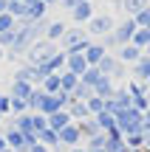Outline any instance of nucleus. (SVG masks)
<instances>
[{"mask_svg":"<svg viewBox=\"0 0 150 152\" xmlns=\"http://www.w3.org/2000/svg\"><path fill=\"white\" fill-rule=\"evenodd\" d=\"M9 99H11V96H9ZM11 113H14V115L28 113V102H26V99H11Z\"/></svg>","mask_w":150,"mask_h":152,"instance_id":"28","label":"nucleus"},{"mask_svg":"<svg viewBox=\"0 0 150 152\" xmlns=\"http://www.w3.org/2000/svg\"><path fill=\"white\" fill-rule=\"evenodd\" d=\"M60 79H62V90H65V93H74V87L79 85V76H77V73H71V71H62V73H60Z\"/></svg>","mask_w":150,"mask_h":152,"instance_id":"22","label":"nucleus"},{"mask_svg":"<svg viewBox=\"0 0 150 152\" xmlns=\"http://www.w3.org/2000/svg\"><path fill=\"white\" fill-rule=\"evenodd\" d=\"M125 144H128V149H142V147H145V144H142V132L125 135Z\"/></svg>","mask_w":150,"mask_h":152,"instance_id":"31","label":"nucleus"},{"mask_svg":"<svg viewBox=\"0 0 150 152\" xmlns=\"http://www.w3.org/2000/svg\"><path fill=\"white\" fill-rule=\"evenodd\" d=\"M43 99H45V90H43V87H34L31 96H28V113H37L40 104H43Z\"/></svg>","mask_w":150,"mask_h":152,"instance_id":"20","label":"nucleus"},{"mask_svg":"<svg viewBox=\"0 0 150 152\" xmlns=\"http://www.w3.org/2000/svg\"><path fill=\"white\" fill-rule=\"evenodd\" d=\"M3 149H9V144H6V135H3V130H0V152Z\"/></svg>","mask_w":150,"mask_h":152,"instance_id":"37","label":"nucleus"},{"mask_svg":"<svg viewBox=\"0 0 150 152\" xmlns=\"http://www.w3.org/2000/svg\"><path fill=\"white\" fill-rule=\"evenodd\" d=\"M54 54H57L54 42H51V39H45V42H37V45H31L26 56H28V65L40 68V65H45V62H48V59H51Z\"/></svg>","mask_w":150,"mask_h":152,"instance_id":"2","label":"nucleus"},{"mask_svg":"<svg viewBox=\"0 0 150 152\" xmlns=\"http://www.w3.org/2000/svg\"><path fill=\"white\" fill-rule=\"evenodd\" d=\"M116 68H119V59H116V56H111V54H105L99 59V65H96V71H99L102 76H113V73H116Z\"/></svg>","mask_w":150,"mask_h":152,"instance_id":"15","label":"nucleus"},{"mask_svg":"<svg viewBox=\"0 0 150 152\" xmlns=\"http://www.w3.org/2000/svg\"><path fill=\"white\" fill-rule=\"evenodd\" d=\"M130 45H136V48H147V45H150V28H136Z\"/></svg>","mask_w":150,"mask_h":152,"instance_id":"21","label":"nucleus"},{"mask_svg":"<svg viewBox=\"0 0 150 152\" xmlns=\"http://www.w3.org/2000/svg\"><path fill=\"white\" fill-rule=\"evenodd\" d=\"M142 144L150 149V130H142Z\"/></svg>","mask_w":150,"mask_h":152,"instance_id":"36","label":"nucleus"},{"mask_svg":"<svg viewBox=\"0 0 150 152\" xmlns=\"http://www.w3.org/2000/svg\"><path fill=\"white\" fill-rule=\"evenodd\" d=\"M94 121H96V127H99L102 132L116 130V115H111L108 110H105V113H99V115H94Z\"/></svg>","mask_w":150,"mask_h":152,"instance_id":"17","label":"nucleus"},{"mask_svg":"<svg viewBox=\"0 0 150 152\" xmlns=\"http://www.w3.org/2000/svg\"><path fill=\"white\" fill-rule=\"evenodd\" d=\"M3 135H6V144H9V149H14V152H26V135H23L17 127H6L3 130Z\"/></svg>","mask_w":150,"mask_h":152,"instance_id":"4","label":"nucleus"},{"mask_svg":"<svg viewBox=\"0 0 150 152\" xmlns=\"http://www.w3.org/2000/svg\"><path fill=\"white\" fill-rule=\"evenodd\" d=\"M0 99H3V93H0Z\"/></svg>","mask_w":150,"mask_h":152,"instance_id":"47","label":"nucleus"},{"mask_svg":"<svg viewBox=\"0 0 150 152\" xmlns=\"http://www.w3.org/2000/svg\"><path fill=\"white\" fill-rule=\"evenodd\" d=\"M128 9H130V11H136V14H139V11L145 9V0H128Z\"/></svg>","mask_w":150,"mask_h":152,"instance_id":"34","label":"nucleus"},{"mask_svg":"<svg viewBox=\"0 0 150 152\" xmlns=\"http://www.w3.org/2000/svg\"><path fill=\"white\" fill-rule=\"evenodd\" d=\"M0 59H6V51H3V48H0Z\"/></svg>","mask_w":150,"mask_h":152,"instance_id":"41","label":"nucleus"},{"mask_svg":"<svg viewBox=\"0 0 150 152\" xmlns=\"http://www.w3.org/2000/svg\"><path fill=\"white\" fill-rule=\"evenodd\" d=\"M142 56H145V54H142V48H136V45L128 42V45L119 48V56H116V59H119V62H130V65H133V62H139Z\"/></svg>","mask_w":150,"mask_h":152,"instance_id":"9","label":"nucleus"},{"mask_svg":"<svg viewBox=\"0 0 150 152\" xmlns=\"http://www.w3.org/2000/svg\"><path fill=\"white\" fill-rule=\"evenodd\" d=\"M68 124H71L68 110H60V113H51L48 115V130H54V132H60L62 127H68Z\"/></svg>","mask_w":150,"mask_h":152,"instance_id":"13","label":"nucleus"},{"mask_svg":"<svg viewBox=\"0 0 150 152\" xmlns=\"http://www.w3.org/2000/svg\"><path fill=\"white\" fill-rule=\"evenodd\" d=\"M88 152H105V149H88Z\"/></svg>","mask_w":150,"mask_h":152,"instance_id":"43","label":"nucleus"},{"mask_svg":"<svg viewBox=\"0 0 150 152\" xmlns=\"http://www.w3.org/2000/svg\"><path fill=\"white\" fill-rule=\"evenodd\" d=\"M11 26H14V20H11L9 14H0V34H3V31H11Z\"/></svg>","mask_w":150,"mask_h":152,"instance_id":"33","label":"nucleus"},{"mask_svg":"<svg viewBox=\"0 0 150 152\" xmlns=\"http://www.w3.org/2000/svg\"><path fill=\"white\" fill-rule=\"evenodd\" d=\"M133 79L136 82H147L150 79V56H142L139 62H133Z\"/></svg>","mask_w":150,"mask_h":152,"instance_id":"12","label":"nucleus"},{"mask_svg":"<svg viewBox=\"0 0 150 152\" xmlns=\"http://www.w3.org/2000/svg\"><path fill=\"white\" fill-rule=\"evenodd\" d=\"M99 79H102V73L96 71V68H88V71H85L82 76H79V82H85V85H91V87H94Z\"/></svg>","mask_w":150,"mask_h":152,"instance_id":"26","label":"nucleus"},{"mask_svg":"<svg viewBox=\"0 0 150 152\" xmlns=\"http://www.w3.org/2000/svg\"><path fill=\"white\" fill-rule=\"evenodd\" d=\"M105 152H130V149H128V144H125V135H122L119 130H111V132H108Z\"/></svg>","mask_w":150,"mask_h":152,"instance_id":"8","label":"nucleus"},{"mask_svg":"<svg viewBox=\"0 0 150 152\" xmlns=\"http://www.w3.org/2000/svg\"><path fill=\"white\" fill-rule=\"evenodd\" d=\"M116 130L122 132V135H133V132H142V130H145V113H139L136 107L119 110V113H116Z\"/></svg>","mask_w":150,"mask_h":152,"instance_id":"1","label":"nucleus"},{"mask_svg":"<svg viewBox=\"0 0 150 152\" xmlns=\"http://www.w3.org/2000/svg\"><path fill=\"white\" fill-rule=\"evenodd\" d=\"M45 37H48V39H60V37H65V26H62V23H54V26L45 31Z\"/></svg>","mask_w":150,"mask_h":152,"instance_id":"29","label":"nucleus"},{"mask_svg":"<svg viewBox=\"0 0 150 152\" xmlns=\"http://www.w3.org/2000/svg\"><path fill=\"white\" fill-rule=\"evenodd\" d=\"M37 138H40V144H43V147H48L51 152H65V149L60 147V132L48 130V127H45L43 132H37Z\"/></svg>","mask_w":150,"mask_h":152,"instance_id":"7","label":"nucleus"},{"mask_svg":"<svg viewBox=\"0 0 150 152\" xmlns=\"http://www.w3.org/2000/svg\"><path fill=\"white\" fill-rule=\"evenodd\" d=\"M88 68H91V65L85 62V54H65V71H71V73L82 76Z\"/></svg>","mask_w":150,"mask_h":152,"instance_id":"5","label":"nucleus"},{"mask_svg":"<svg viewBox=\"0 0 150 152\" xmlns=\"http://www.w3.org/2000/svg\"><path fill=\"white\" fill-rule=\"evenodd\" d=\"M111 28H113L111 17H96V20H91V34H108Z\"/></svg>","mask_w":150,"mask_h":152,"instance_id":"19","label":"nucleus"},{"mask_svg":"<svg viewBox=\"0 0 150 152\" xmlns=\"http://www.w3.org/2000/svg\"><path fill=\"white\" fill-rule=\"evenodd\" d=\"M65 152H88L85 147H71V149H65Z\"/></svg>","mask_w":150,"mask_h":152,"instance_id":"39","label":"nucleus"},{"mask_svg":"<svg viewBox=\"0 0 150 152\" xmlns=\"http://www.w3.org/2000/svg\"><path fill=\"white\" fill-rule=\"evenodd\" d=\"M116 87H119V85L111 79V76H102V79L94 85V96H99V99H105V102H108V99L116 93Z\"/></svg>","mask_w":150,"mask_h":152,"instance_id":"6","label":"nucleus"},{"mask_svg":"<svg viewBox=\"0 0 150 152\" xmlns=\"http://www.w3.org/2000/svg\"><path fill=\"white\" fill-rule=\"evenodd\" d=\"M26 152H51V149H48V147H43V144L37 141V144H34V147H28Z\"/></svg>","mask_w":150,"mask_h":152,"instance_id":"35","label":"nucleus"},{"mask_svg":"<svg viewBox=\"0 0 150 152\" xmlns=\"http://www.w3.org/2000/svg\"><path fill=\"white\" fill-rule=\"evenodd\" d=\"M147 85H150V79H147Z\"/></svg>","mask_w":150,"mask_h":152,"instance_id":"48","label":"nucleus"},{"mask_svg":"<svg viewBox=\"0 0 150 152\" xmlns=\"http://www.w3.org/2000/svg\"><path fill=\"white\" fill-rule=\"evenodd\" d=\"M77 127H79V135H82V141H88V138H94L96 132H102L99 127H96L94 115H91V118H85V121H77Z\"/></svg>","mask_w":150,"mask_h":152,"instance_id":"16","label":"nucleus"},{"mask_svg":"<svg viewBox=\"0 0 150 152\" xmlns=\"http://www.w3.org/2000/svg\"><path fill=\"white\" fill-rule=\"evenodd\" d=\"M145 56H150V45H147V48H145Z\"/></svg>","mask_w":150,"mask_h":152,"instance_id":"42","label":"nucleus"},{"mask_svg":"<svg viewBox=\"0 0 150 152\" xmlns=\"http://www.w3.org/2000/svg\"><path fill=\"white\" fill-rule=\"evenodd\" d=\"M45 127H48V118H45L43 113H31V130L34 132H43Z\"/></svg>","mask_w":150,"mask_h":152,"instance_id":"27","label":"nucleus"},{"mask_svg":"<svg viewBox=\"0 0 150 152\" xmlns=\"http://www.w3.org/2000/svg\"><path fill=\"white\" fill-rule=\"evenodd\" d=\"M74 99H77V102H88L91 96H94V87L91 85H85V82H79L77 87H74V93H71Z\"/></svg>","mask_w":150,"mask_h":152,"instance_id":"23","label":"nucleus"},{"mask_svg":"<svg viewBox=\"0 0 150 152\" xmlns=\"http://www.w3.org/2000/svg\"><path fill=\"white\" fill-rule=\"evenodd\" d=\"M3 124H6V115H3V113H0V127H3Z\"/></svg>","mask_w":150,"mask_h":152,"instance_id":"40","label":"nucleus"},{"mask_svg":"<svg viewBox=\"0 0 150 152\" xmlns=\"http://www.w3.org/2000/svg\"><path fill=\"white\" fill-rule=\"evenodd\" d=\"M145 152H150V149H147V147H145Z\"/></svg>","mask_w":150,"mask_h":152,"instance_id":"46","label":"nucleus"},{"mask_svg":"<svg viewBox=\"0 0 150 152\" xmlns=\"http://www.w3.org/2000/svg\"><path fill=\"white\" fill-rule=\"evenodd\" d=\"M65 110H68V115H71V121H85V118H91L88 104H85V102H77V99H74Z\"/></svg>","mask_w":150,"mask_h":152,"instance_id":"10","label":"nucleus"},{"mask_svg":"<svg viewBox=\"0 0 150 152\" xmlns=\"http://www.w3.org/2000/svg\"><path fill=\"white\" fill-rule=\"evenodd\" d=\"M40 87H43V90L48 93V96L60 93V90H62V79H60V73H51V76H45V82H43Z\"/></svg>","mask_w":150,"mask_h":152,"instance_id":"18","label":"nucleus"},{"mask_svg":"<svg viewBox=\"0 0 150 152\" xmlns=\"http://www.w3.org/2000/svg\"><path fill=\"white\" fill-rule=\"evenodd\" d=\"M105 54H108V51H105V45H102V42L88 45V48H85V62H88L91 68H96V65H99V59H102Z\"/></svg>","mask_w":150,"mask_h":152,"instance_id":"11","label":"nucleus"},{"mask_svg":"<svg viewBox=\"0 0 150 152\" xmlns=\"http://www.w3.org/2000/svg\"><path fill=\"white\" fill-rule=\"evenodd\" d=\"M105 144H108V132H96L94 138L85 141V149H105Z\"/></svg>","mask_w":150,"mask_h":152,"instance_id":"24","label":"nucleus"},{"mask_svg":"<svg viewBox=\"0 0 150 152\" xmlns=\"http://www.w3.org/2000/svg\"><path fill=\"white\" fill-rule=\"evenodd\" d=\"M145 130H150V107L145 110Z\"/></svg>","mask_w":150,"mask_h":152,"instance_id":"38","label":"nucleus"},{"mask_svg":"<svg viewBox=\"0 0 150 152\" xmlns=\"http://www.w3.org/2000/svg\"><path fill=\"white\" fill-rule=\"evenodd\" d=\"M74 17H77V20H88L91 17V6L88 3H77L74 6Z\"/></svg>","mask_w":150,"mask_h":152,"instance_id":"30","label":"nucleus"},{"mask_svg":"<svg viewBox=\"0 0 150 152\" xmlns=\"http://www.w3.org/2000/svg\"><path fill=\"white\" fill-rule=\"evenodd\" d=\"M79 141H82V135H79V127H77V121H71L68 127H62V130H60V147H62V149L79 147Z\"/></svg>","mask_w":150,"mask_h":152,"instance_id":"3","label":"nucleus"},{"mask_svg":"<svg viewBox=\"0 0 150 152\" xmlns=\"http://www.w3.org/2000/svg\"><path fill=\"white\" fill-rule=\"evenodd\" d=\"M147 104H150V93H147Z\"/></svg>","mask_w":150,"mask_h":152,"instance_id":"44","label":"nucleus"},{"mask_svg":"<svg viewBox=\"0 0 150 152\" xmlns=\"http://www.w3.org/2000/svg\"><path fill=\"white\" fill-rule=\"evenodd\" d=\"M31 90H34V85H28V82H11V90H9V96L11 99H26L28 102V96H31Z\"/></svg>","mask_w":150,"mask_h":152,"instance_id":"14","label":"nucleus"},{"mask_svg":"<svg viewBox=\"0 0 150 152\" xmlns=\"http://www.w3.org/2000/svg\"><path fill=\"white\" fill-rule=\"evenodd\" d=\"M85 104H88V113H91V115H99V113H105V99H99V96H91Z\"/></svg>","mask_w":150,"mask_h":152,"instance_id":"25","label":"nucleus"},{"mask_svg":"<svg viewBox=\"0 0 150 152\" xmlns=\"http://www.w3.org/2000/svg\"><path fill=\"white\" fill-rule=\"evenodd\" d=\"M3 152H14V149H3Z\"/></svg>","mask_w":150,"mask_h":152,"instance_id":"45","label":"nucleus"},{"mask_svg":"<svg viewBox=\"0 0 150 152\" xmlns=\"http://www.w3.org/2000/svg\"><path fill=\"white\" fill-rule=\"evenodd\" d=\"M136 26H142V28H150V9H142L139 14H136Z\"/></svg>","mask_w":150,"mask_h":152,"instance_id":"32","label":"nucleus"}]
</instances>
